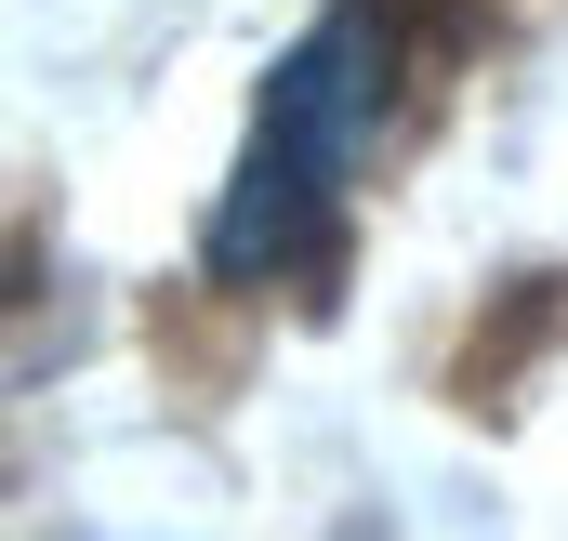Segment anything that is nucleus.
<instances>
[{
	"mask_svg": "<svg viewBox=\"0 0 568 541\" xmlns=\"http://www.w3.org/2000/svg\"><path fill=\"white\" fill-rule=\"evenodd\" d=\"M384 120V13H317L304 53L278 67L265 120L225 172V212H212V265L225 277H278L317 252L344 172H357V133Z\"/></svg>",
	"mask_w": 568,
	"mask_h": 541,
	"instance_id": "nucleus-1",
	"label": "nucleus"
}]
</instances>
